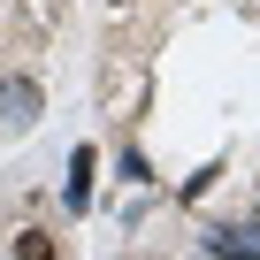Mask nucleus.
I'll use <instances>...</instances> for the list:
<instances>
[{
    "label": "nucleus",
    "mask_w": 260,
    "mask_h": 260,
    "mask_svg": "<svg viewBox=\"0 0 260 260\" xmlns=\"http://www.w3.org/2000/svg\"><path fill=\"white\" fill-rule=\"evenodd\" d=\"M8 260H61V237H46V230H16Z\"/></svg>",
    "instance_id": "nucleus-2"
},
{
    "label": "nucleus",
    "mask_w": 260,
    "mask_h": 260,
    "mask_svg": "<svg viewBox=\"0 0 260 260\" xmlns=\"http://www.w3.org/2000/svg\"><path fill=\"white\" fill-rule=\"evenodd\" d=\"M207 260H260V245H245V230H207Z\"/></svg>",
    "instance_id": "nucleus-3"
},
{
    "label": "nucleus",
    "mask_w": 260,
    "mask_h": 260,
    "mask_svg": "<svg viewBox=\"0 0 260 260\" xmlns=\"http://www.w3.org/2000/svg\"><path fill=\"white\" fill-rule=\"evenodd\" d=\"M46 115V84L31 69H0V130H31Z\"/></svg>",
    "instance_id": "nucleus-1"
},
{
    "label": "nucleus",
    "mask_w": 260,
    "mask_h": 260,
    "mask_svg": "<svg viewBox=\"0 0 260 260\" xmlns=\"http://www.w3.org/2000/svg\"><path fill=\"white\" fill-rule=\"evenodd\" d=\"M92 161H100V153H92V146H77V161H69V207H84V199H92Z\"/></svg>",
    "instance_id": "nucleus-4"
},
{
    "label": "nucleus",
    "mask_w": 260,
    "mask_h": 260,
    "mask_svg": "<svg viewBox=\"0 0 260 260\" xmlns=\"http://www.w3.org/2000/svg\"><path fill=\"white\" fill-rule=\"evenodd\" d=\"M252 230H260V207H252Z\"/></svg>",
    "instance_id": "nucleus-5"
}]
</instances>
